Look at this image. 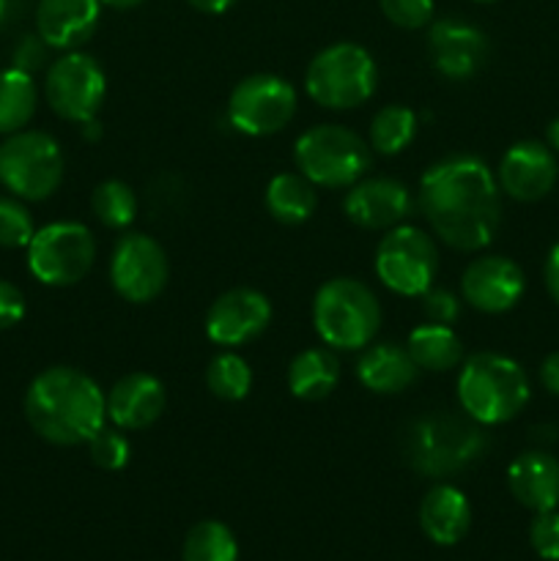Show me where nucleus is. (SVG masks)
Returning <instances> with one entry per match:
<instances>
[{
  "instance_id": "1",
  "label": "nucleus",
  "mask_w": 559,
  "mask_h": 561,
  "mask_svg": "<svg viewBox=\"0 0 559 561\" xmlns=\"http://www.w3.org/2000/svg\"><path fill=\"white\" fill-rule=\"evenodd\" d=\"M420 208L433 233L460 252L491 244L502 222L497 179L482 159L469 153L447 157L425 170Z\"/></svg>"
},
{
  "instance_id": "2",
  "label": "nucleus",
  "mask_w": 559,
  "mask_h": 561,
  "mask_svg": "<svg viewBox=\"0 0 559 561\" xmlns=\"http://www.w3.org/2000/svg\"><path fill=\"white\" fill-rule=\"evenodd\" d=\"M25 416L33 431L58 447L88 444L104 427L107 398L77 367H47L25 392Z\"/></svg>"
},
{
  "instance_id": "3",
  "label": "nucleus",
  "mask_w": 559,
  "mask_h": 561,
  "mask_svg": "<svg viewBox=\"0 0 559 561\" xmlns=\"http://www.w3.org/2000/svg\"><path fill=\"white\" fill-rule=\"evenodd\" d=\"M400 447L406 463L417 474L442 480L480 460L488 449V438L471 416L431 411L406 425Z\"/></svg>"
},
{
  "instance_id": "4",
  "label": "nucleus",
  "mask_w": 559,
  "mask_h": 561,
  "mask_svg": "<svg viewBox=\"0 0 559 561\" xmlns=\"http://www.w3.org/2000/svg\"><path fill=\"white\" fill-rule=\"evenodd\" d=\"M458 403L477 425H504L529 403V378L510 356L482 351L460 367Z\"/></svg>"
},
{
  "instance_id": "5",
  "label": "nucleus",
  "mask_w": 559,
  "mask_h": 561,
  "mask_svg": "<svg viewBox=\"0 0 559 561\" xmlns=\"http://www.w3.org/2000/svg\"><path fill=\"white\" fill-rule=\"evenodd\" d=\"M312 323L329 348L362 351L381 329V305L362 279L334 277L318 288Z\"/></svg>"
},
{
  "instance_id": "6",
  "label": "nucleus",
  "mask_w": 559,
  "mask_h": 561,
  "mask_svg": "<svg viewBox=\"0 0 559 561\" xmlns=\"http://www.w3.org/2000/svg\"><path fill=\"white\" fill-rule=\"evenodd\" d=\"M378 69L365 47L338 42L323 47L310 60L305 75V91L327 110H354L376 93Z\"/></svg>"
},
{
  "instance_id": "7",
  "label": "nucleus",
  "mask_w": 559,
  "mask_h": 561,
  "mask_svg": "<svg viewBox=\"0 0 559 561\" xmlns=\"http://www.w3.org/2000/svg\"><path fill=\"white\" fill-rule=\"evenodd\" d=\"M294 162L305 179L323 190H345L365 179L370 170V148L356 131L338 124L307 129L296 140Z\"/></svg>"
},
{
  "instance_id": "8",
  "label": "nucleus",
  "mask_w": 559,
  "mask_h": 561,
  "mask_svg": "<svg viewBox=\"0 0 559 561\" xmlns=\"http://www.w3.org/2000/svg\"><path fill=\"white\" fill-rule=\"evenodd\" d=\"M64 181V153L53 135L20 129L0 146V184L20 201H47Z\"/></svg>"
},
{
  "instance_id": "9",
  "label": "nucleus",
  "mask_w": 559,
  "mask_h": 561,
  "mask_svg": "<svg viewBox=\"0 0 559 561\" xmlns=\"http://www.w3.org/2000/svg\"><path fill=\"white\" fill-rule=\"evenodd\" d=\"M96 261L93 233L80 222H49L27 244V268L49 288L77 285Z\"/></svg>"
},
{
  "instance_id": "10",
  "label": "nucleus",
  "mask_w": 559,
  "mask_h": 561,
  "mask_svg": "<svg viewBox=\"0 0 559 561\" xmlns=\"http://www.w3.org/2000/svg\"><path fill=\"white\" fill-rule=\"evenodd\" d=\"M438 252L431 236L411 225L389 228L376 247V274L392 294L422 296L433 288Z\"/></svg>"
},
{
  "instance_id": "11",
  "label": "nucleus",
  "mask_w": 559,
  "mask_h": 561,
  "mask_svg": "<svg viewBox=\"0 0 559 561\" xmlns=\"http://www.w3.org/2000/svg\"><path fill=\"white\" fill-rule=\"evenodd\" d=\"M296 88L277 75L244 77L228 99V124L247 137H269L296 115Z\"/></svg>"
},
{
  "instance_id": "12",
  "label": "nucleus",
  "mask_w": 559,
  "mask_h": 561,
  "mask_svg": "<svg viewBox=\"0 0 559 561\" xmlns=\"http://www.w3.org/2000/svg\"><path fill=\"white\" fill-rule=\"evenodd\" d=\"M104 93H107V77L91 55L71 49L47 69V80H44L47 104L55 115L71 124H85L96 118Z\"/></svg>"
},
{
  "instance_id": "13",
  "label": "nucleus",
  "mask_w": 559,
  "mask_h": 561,
  "mask_svg": "<svg viewBox=\"0 0 559 561\" xmlns=\"http://www.w3.org/2000/svg\"><path fill=\"white\" fill-rule=\"evenodd\" d=\"M168 277V255L151 236L126 233L115 241L110 255V283L121 299L148 305L162 294Z\"/></svg>"
},
{
  "instance_id": "14",
  "label": "nucleus",
  "mask_w": 559,
  "mask_h": 561,
  "mask_svg": "<svg viewBox=\"0 0 559 561\" xmlns=\"http://www.w3.org/2000/svg\"><path fill=\"white\" fill-rule=\"evenodd\" d=\"M272 301L255 288H233L217 296L206 312V337L223 348H239L266 332Z\"/></svg>"
},
{
  "instance_id": "15",
  "label": "nucleus",
  "mask_w": 559,
  "mask_h": 561,
  "mask_svg": "<svg viewBox=\"0 0 559 561\" xmlns=\"http://www.w3.org/2000/svg\"><path fill=\"white\" fill-rule=\"evenodd\" d=\"M427 55L433 69L447 80H469L486 66L488 38L471 22L444 16L427 27Z\"/></svg>"
},
{
  "instance_id": "16",
  "label": "nucleus",
  "mask_w": 559,
  "mask_h": 561,
  "mask_svg": "<svg viewBox=\"0 0 559 561\" xmlns=\"http://www.w3.org/2000/svg\"><path fill=\"white\" fill-rule=\"evenodd\" d=\"M524 290V272H521L518 263L504 255L477 257L466 266L464 277H460V296H464L466 305L488 312V316L513 310Z\"/></svg>"
},
{
  "instance_id": "17",
  "label": "nucleus",
  "mask_w": 559,
  "mask_h": 561,
  "mask_svg": "<svg viewBox=\"0 0 559 561\" xmlns=\"http://www.w3.org/2000/svg\"><path fill=\"white\" fill-rule=\"evenodd\" d=\"M559 164L554 151L537 140H521L507 148L499 162V186L504 195L521 203L543 201L554 190Z\"/></svg>"
},
{
  "instance_id": "18",
  "label": "nucleus",
  "mask_w": 559,
  "mask_h": 561,
  "mask_svg": "<svg viewBox=\"0 0 559 561\" xmlns=\"http://www.w3.org/2000/svg\"><path fill=\"white\" fill-rule=\"evenodd\" d=\"M414 208L409 186L395 179H362L343 201L345 217L365 230H389L406 222Z\"/></svg>"
},
{
  "instance_id": "19",
  "label": "nucleus",
  "mask_w": 559,
  "mask_h": 561,
  "mask_svg": "<svg viewBox=\"0 0 559 561\" xmlns=\"http://www.w3.org/2000/svg\"><path fill=\"white\" fill-rule=\"evenodd\" d=\"M102 0H38L36 33L49 49L82 47L96 33Z\"/></svg>"
},
{
  "instance_id": "20",
  "label": "nucleus",
  "mask_w": 559,
  "mask_h": 561,
  "mask_svg": "<svg viewBox=\"0 0 559 561\" xmlns=\"http://www.w3.org/2000/svg\"><path fill=\"white\" fill-rule=\"evenodd\" d=\"M168 392L162 381L148 373H129L107 394V416L121 431H142L162 416Z\"/></svg>"
},
{
  "instance_id": "21",
  "label": "nucleus",
  "mask_w": 559,
  "mask_h": 561,
  "mask_svg": "<svg viewBox=\"0 0 559 561\" xmlns=\"http://www.w3.org/2000/svg\"><path fill=\"white\" fill-rule=\"evenodd\" d=\"M510 493L521 507L548 513L559 504V460L543 449L518 455L507 469Z\"/></svg>"
},
{
  "instance_id": "22",
  "label": "nucleus",
  "mask_w": 559,
  "mask_h": 561,
  "mask_svg": "<svg viewBox=\"0 0 559 561\" xmlns=\"http://www.w3.org/2000/svg\"><path fill=\"white\" fill-rule=\"evenodd\" d=\"M420 526L436 546H455L471 526L469 499L453 485H436L420 504Z\"/></svg>"
},
{
  "instance_id": "23",
  "label": "nucleus",
  "mask_w": 559,
  "mask_h": 561,
  "mask_svg": "<svg viewBox=\"0 0 559 561\" xmlns=\"http://www.w3.org/2000/svg\"><path fill=\"white\" fill-rule=\"evenodd\" d=\"M420 367L409 351L395 343H376L365 348L356 362V378L365 389L376 394H398L417 381Z\"/></svg>"
},
{
  "instance_id": "24",
  "label": "nucleus",
  "mask_w": 559,
  "mask_h": 561,
  "mask_svg": "<svg viewBox=\"0 0 559 561\" xmlns=\"http://www.w3.org/2000/svg\"><path fill=\"white\" fill-rule=\"evenodd\" d=\"M340 383V362L329 348H307L288 365V389L296 400L329 398Z\"/></svg>"
},
{
  "instance_id": "25",
  "label": "nucleus",
  "mask_w": 559,
  "mask_h": 561,
  "mask_svg": "<svg viewBox=\"0 0 559 561\" xmlns=\"http://www.w3.org/2000/svg\"><path fill=\"white\" fill-rule=\"evenodd\" d=\"M263 203L277 222L301 225L316 214L318 192L316 184L301 173H280L269 181Z\"/></svg>"
},
{
  "instance_id": "26",
  "label": "nucleus",
  "mask_w": 559,
  "mask_h": 561,
  "mask_svg": "<svg viewBox=\"0 0 559 561\" xmlns=\"http://www.w3.org/2000/svg\"><path fill=\"white\" fill-rule=\"evenodd\" d=\"M406 351H409L411 359H414V365L420 367V370L431 373L453 370V367L460 365V356H464V345H460L458 334L449 327L431 321L411 329Z\"/></svg>"
},
{
  "instance_id": "27",
  "label": "nucleus",
  "mask_w": 559,
  "mask_h": 561,
  "mask_svg": "<svg viewBox=\"0 0 559 561\" xmlns=\"http://www.w3.org/2000/svg\"><path fill=\"white\" fill-rule=\"evenodd\" d=\"M38 104V91L33 75L20 69L0 71V135H14L25 129Z\"/></svg>"
},
{
  "instance_id": "28",
  "label": "nucleus",
  "mask_w": 559,
  "mask_h": 561,
  "mask_svg": "<svg viewBox=\"0 0 559 561\" xmlns=\"http://www.w3.org/2000/svg\"><path fill=\"white\" fill-rule=\"evenodd\" d=\"M417 137V115L411 107L403 104H387L378 110L370 121V148L384 153V157H395V153L406 151L409 142Z\"/></svg>"
},
{
  "instance_id": "29",
  "label": "nucleus",
  "mask_w": 559,
  "mask_h": 561,
  "mask_svg": "<svg viewBox=\"0 0 559 561\" xmlns=\"http://www.w3.org/2000/svg\"><path fill=\"white\" fill-rule=\"evenodd\" d=\"M184 561H239V542L219 520H201L192 526L181 548Z\"/></svg>"
},
{
  "instance_id": "30",
  "label": "nucleus",
  "mask_w": 559,
  "mask_h": 561,
  "mask_svg": "<svg viewBox=\"0 0 559 561\" xmlns=\"http://www.w3.org/2000/svg\"><path fill=\"white\" fill-rule=\"evenodd\" d=\"M91 208L104 228L126 230L132 222H135L137 197L129 184H124V181L118 179H110V181H102V184L93 190Z\"/></svg>"
},
{
  "instance_id": "31",
  "label": "nucleus",
  "mask_w": 559,
  "mask_h": 561,
  "mask_svg": "<svg viewBox=\"0 0 559 561\" xmlns=\"http://www.w3.org/2000/svg\"><path fill=\"white\" fill-rule=\"evenodd\" d=\"M206 387L212 389L214 398L228 400V403H239L250 394L252 389V370L239 354L225 351V354L214 356L212 365L206 370Z\"/></svg>"
},
{
  "instance_id": "32",
  "label": "nucleus",
  "mask_w": 559,
  "mask_h": 561,
  "mask_svg": "<svg viewBox=\"0 0 559 561\" xmlns=\"http://www.w3.org/2000/svg\"><path fill=\"white\" fill-rule=\"evenodd\" d=\"M33 233V217L20 197H0V247L5 250H22L31 244Z\"/></svg>"
},
{
  "instance_id": "33",
  "label": "nucleus",
  "mask_w": 559,
  "mask_h": 561,
  "mask_svg": "<svg viewBox=\"0 0 559 561\" xmlns=\"http://www.w3.org/2000/svg\"><path fill=\"white\" fill-rule=\"evenodd\" d=\"M88 453H91V460L104 471H121L126 463H129V438L121 431H113V427H102L96 436L88 442Z\"/></svg>"
},
{
  "instance_id": "34",
  "label": "nucleus",
  "mask_w": 559,
  "mask_h": 561,
  "mask_svg": "<svg viewBox=\"0 0 559 561\" xmlns=\"http://www.w3.org/2000/svg\"><path fill=\"white\" fill-rule=\"evenodd\" d=\"M378 3H381L384 16L406 31L425 27L433 20V0H378Z\"/></svg>"
},
{
  "instance_id": "35",
  "label": "nucleus",
  "mask_w": 559,
  "mask_h": 561,
  "mask_svg": "<svg viewBox=\"0 0 559 561\" xmlns=\"http://www.w3.org/2000/svg\"><path fill=\"white\" fill-rule=\"evenodd\" d=\"M529 542L535 553L546 561H559V513H537L529 526Z\"/></svg>"
},
{
  "instance_id": "36",
  "label": "nucleus",
  "mask_w": 559,
  "mask_h": 561,
  "mask_svg": "<svg viewBox=\"0 0 559 561\" xmlns=\"http://www.w3.org/2000/svg\"><path fill=\"white\" fill-rule=\"evenodd\" d=\"M422 312H425V318L431 323L449 327V323L458 321L460 299L455 294H449L447 288H427L422 294Z\"/></svg>"
},
{
  "instance_id": "37",
  "label": "nucleus",
  "mask_w": 559,
  "mask_h": 561,
  "mask_svg": "<svg viewBox=\"0 0 559 561\" xmlns=\"http://www.w3.org/2000/svg\"><path fill=\"white\" fill-rule=\"evenodd\" d=\"M47 49L49 44L38 33H27V36H22L16 42L14 53H11V66L33 75V71L44 69V64H47Z\"/></svg>"
},
{
  "instance_id": "38",
  "label": "nucleus",
  "mask_w": 559,
  "mask_h": 561,
  "mask_svg": "<svg viewBox=\"0 0 559 561\" xmlns=\"http://www.w3.org/2000/svg\"><path fill=\"white\" fill-rule=\"evenodd\" d=\"M25 318V296L9 279H0V329H11Z\"/></svg>"
},
{
  "instance_id": "39",
  "label": "nucleus",
  "mask_w": 559,
  "mask_h": 561,
  "mask_svg": "<svg viewBox=\"0 0 559 561\" xmlns=\"http://www.w3.org/2000/svg\"><path fill=\"white\" fill-rule=\"evenodd\" d=\"M543 279H546L548 296L559 305V244H554L548 250L546 266H543Z\"/></svg>"
},
{
  "instance_id": "40",
  "label": "nucleus",
  "mask_w": 559,
  "mask_h": 561,
  "mask_svg": "<svg viewBox=\"0 0 559 561\" xmlns=\"http://www.w3.org/2000/svg\"><path fill=\"white\" fill-rule=\"evenodd\" d=\"M540 383L546 387V392L557 394L559 398V351L548 354L540 365Z\"/></svg>"
},
{
  "instance_id": "41",
  "label": "nucleus",
  "mask_w": 559,
  "mask_h": 561,
  "mask_svg": "<svg viewBox=\"0 0 559 561\" xmlns=\"http://www.w3.org/2000/svg\"><path fill=\"white\" fill-rule=\"evenodd\" d=\"M186 3H190L192 9L203 11V14H223V11H228L236 0H186Z\"/></svg>"
},
{
  "instance_id": "42",
  "label": "nucleus",
  "mask_w": 559,
  "mask_h": 561,
  "mask_svg": "<svg viewBox=\"0 0 559 561\" xmlns=\"http://www.w3.org/2000/svg\"><path fill=\"white\" fill-rule=\"evenodd\" d=\"M16 11H20V0H0V27L9 25Z\"/></svg>"
},
{
  "instance_id": "43",
  "label": "nucleus",
  "mask_w": 559,
  "mask_h": 561,
  "mask_svg": "<svg viewBox=\"0 0 559 561\" xmlns=\"http://www.w3.org/2000/svg\"><path fill=\"white\" fill-rule=\"evenodd\" d=\"M80 131H82V137H85L88 142H96L99 137H102V126H99L96 118H91V121H85V124H80Z\"/></svg>"
},
{
  "instance_id": "44",
  "label": "nucleus",
  "mask_w": 559,
  "mask_h": 561,
  "mask_svg": "<svg viewBox=\"0 0 559 561\" xmlns=\"http://www.w3.org/2000/svg\"><path fill=\"white\" fill-rule=\"evenodd\" d=\"M142 0H102V5H110V9H118V11H126V9H135V5H140Z\"/></svg>"
},
{
  "instance_id": "45",
  "label": "nucleus",
  "mask_w": 559,
  "mask_h": 561,
  "mask_svg": "<svg viewBox=\"0 0 559 561\" xmlns=\"http://www.w3.org/2000/svg\"><path fill=\"white\" fill-rule=\"evenodd\" d=\"M548 146L559 151V118L551 121V126H548Z\"/></svg>"
},
{
  "instance_id": "46",
  "label": "nucleus",
  "mask_w": 559,
  "mask_h": 561,
  "mask_svg": "<svg viewBox=\"0 0 559 561\" xmlns=\"http://www.w3.org/2000/svg\"><path fill=\"white\" fill-rule=\"evenodd\" d=\"M477 3H493V0H477Z\"/></svg>"
}]
</instances>
